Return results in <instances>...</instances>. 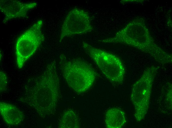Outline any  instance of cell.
<instances>
[{
  "instance_id": "obj_9",
  "label": "cell",
  "mask_w": 172,
  "mask_h": 128,
  "mask_svg": "<svg viewBox=\"0 0 172 128\" xmlns=\"http://www.w3.org/2000/svg\"><path fill=\"white\" fill-rule=\"evenodd\" d=\"M126 122L125 115L124 112L118 108H112L107 112L105 122L108 128H120Z\"/></svg>"
},
{
  "instance_id": "obj_7",
  "label": "cell",
  "mask_w": 172,
  "mask_h": 128,
  "mask_svg": "<svg viewBox=\"0 0 172 128\" xmlns=\"http://www.w3.org/2000/svg\"><path fill=\"white\" fill-rule=\"evenodd\" d=\"M37 5L35 2L24 3L17 0H0V10L4 15L3 23H5L13 19L26 17L29 12Z\"/></svg>"
},
{
  "instance_id": "obj_6",
  "label": "cell",
  "mask_w": 172,
  "mask_h": 128,
  "mask_svg": "<svg viewBox=\"0 0 172 128\" xmlns=\"http://www.w3.org/2000/svg\"><path fill=\"white\" fill-rule=\"evenodd\" d=\"M93 29L87 13L81 9L74 8L68 13L63 22L61 30L60 41L68 36L90 32Z\"/></svg>"
},
{
  "instance_id": "obj_10",
  "label": "cell",
  "mask_w": 172,
  "mask_h": 128,
  "mask_svg": "<svg viewBox=\"0 0 172 128\" xmlns=\"http://www.w3.org/2000/svg\"><path fill=\"white\" fill-rule=\"evenodd\" d=\"M0 91H5L7 86V76L6 74L3 71H0Z\"/></svg>"
},
{
  "instance_id": "obj_2",
  "label": "cell",
  "mask_w": 172,
  "mask_h": 128,
  "mask_svg": "<svg viewBox=\"0 0 172 128\" xmlns=\"http://www.w3.org/2000/svg\"><path fill=\"white\" fill-rule=\"evenodd\" d=\"M83 47L86 54L93 60L108 79L115 83L120 84L123 82L125 69L119 58L85 42H83Z\"/></svg>"
},
{
  "instance_id": "obj_1",
  "label": "cell",
  "mask_w": 172,
  "mask_h": 128,
  "mask_svg": "<svg viewBox=\"0 0 172 128\" xmlns=\"http://www.w3.org/2000/svg\"><path fill=\"white\" fill-rule=\"evenodd\" d=\"M59 64L67 84L75 91L80 93L84 92L92 85L96 73L87 62L79 59H68L62 53L60 56Z\"/></svg>"
},
{
  "instance_id": "obj_4",
  "label": "cell",
  "mask_w": 172,
  "mask_h": 128,
  "mask_svg": "<svg viewBox=\"0 0 172 128\" xmlns=\"http://www.w3.org/2000/svg\"><path fill=\"white\" fill-rule=\"evenodd\" d=\"M43 22L39 20L18 38L15 45L16 63L22 68L26 62L35 53L44 40L42 32Z\"/></svg>"
},
{
  "instance_id": "obj_8",
  "label": "cell",
  "mask_w": 172,
  "mask_h": 128,
  "mask_svg": "<svg viewBox=\"0 0 172 128\" xmlns=\"http://www.w3.org/2000/svg\"><path fill=\"white\" fill-rule=\"evenodd\" d=\"M0 112L3 119L9 125H19L24 119L23 113L13 104L6 102H0Z\"/></svg>"
},
{
  "instance_id": "obj_5",
  "label": "cell",
  "mask_w": 172,
  "mask_h": 128,
  "mask_svg": "<svg viewBox=\"0 0 172 128\" xmlns=\"http://www.w3.org/2000/svg\"><path fill=\"white\" fill-rule=\"evenodd\" d=\"M113 43L129 45L149 54L155 60L164 65L168 61V54L158 47L149 35H136L126 27L112 38Z\"/></svg>"
},
{
  "instance_id": "obj_3",
  "label": "cell",
  "mask_w": 172,
  "mask_h": 128,
  "mask_svg": "<svg viewBox=\"0 0 172 128\" xmlns=\"http://www.w3.org/2000/svg\"><path fill=\"white\" fill-rule=\"evenodd\" d=\"M158 68L153 66L147 68L133 86L131 100L134 108V116L138 121L144 119L148 112L153 80Z\"/></svg>"
}]
</instances>
